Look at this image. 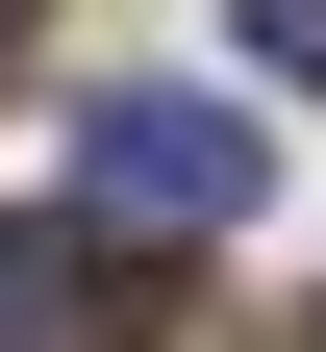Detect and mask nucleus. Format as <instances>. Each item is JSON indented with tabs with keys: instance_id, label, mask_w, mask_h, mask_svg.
I'll return each mask as SVG.
<instances>
[{
	"instance_id": "3",
	"label": "nucleus",
	"mask_w": 326,
	"mask_h": 352,
	"mask_svg": "<svg viewBox=\"0 0 326 352\" xmlns=\"http://www.w3.org/2000/svg\"><path fill=\"white\" fill-rule=\"evenodd\" d=\"M0 51H25V0H0Z\"/></svg>"
},
{
	"instance_id": "4",
	"label": "nucleus",
	"mask_w": 326,
	"mask_h": 352,
	"mask_svg": "<svg viewBox=\"0 0 326 352\" xmlns=\"http://www.w3.org/2000/svg\"><path fill=\"white\" fill-rule=\"evenodd\" d=\"M301 352H326V302H301Z\"/></svg>"
},
{
	"instance_id": "2",
	"label": "nucleus",
	"mask_w": 326,
	"mask_h": 352,
	"mask_svg": "<svg viewBox=\"0 0 326 352\" xmlns=\"http://www.w3.org/2000/svg\"><path fill=\"white\" fill-rule=\"evenodd\" d=\"M151 302H126V252L101 227H0V352H126Z\"/></svg>"
},
{
	"instance_id": "1",
	"label": "nucleus",
	"mask_w": 326,
	"mask_h": 352,
	"mask_svg": "<svg viewBox=\"0 0 326 352\" xmlns=\"http://www.w3.org/2000/svg\"><path fill=\"white\" fill-rule=\"evenodd\" d=\"M75 176H101V227H226L276 151H251L226 101H101V126H75Z\"/></svg>"
}]
</instances>
